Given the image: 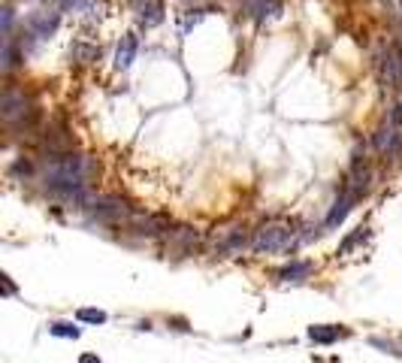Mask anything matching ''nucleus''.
I'll return each instance as SVG.
<instances>
[{"instance_id": "obj_1", "label": "nucleus", "mask_w": 402, "mask_h": 363, "mask_svg": "<svg viewBox=\"0 0 402 363\" xmlns=\"http://www.w3.org/2000/svg\"><path fill=\"white\" fill-rule=\"evenodd\" d=\"M97 176V160L88 158V155H55L46 160V170H43V179L46 185L58 191V194H67V197H76L88 188V182Z\"/></svg>"}, {"instance_id": "obj_2", "label": "nucleus", "mask_w": 402, "mask_h": 363, "mask_svg": "<svg viewBox=\"0 0 402 363\" xmlns=\"http://www.w3.org/2000/svg\"><path fill=\"white\" fill-rule=\"evenodd\" d=\"M294 246V230L285 221H269V224L254 230V239H251V248L257 255H278V251H287Z\"/></svg>"}, {"instance_id": "obj_3", "label": "nucleus", "mask_w": 402, "mask_h": 363, "mask_svg": "<svg viewBox=\"0 0 402 363\" xmlns=\"http://www.w3.org/2000/svg\"><path fill=\"white\" fill-rule=\"evenodd\" d=\"M375 148L381 151V155H399V148H402V127H396V125H381L378 127V134H375Z\"/></svg>"}, {"instance_id": "obj_4", "label": "nucleus", "mask_w": 402, "mask_h": 363, "mask_svg": "<svg viewBox=\"0 0 402 363\" xmlns=\"http://www.w3.org/2000/svg\"><path fill=\"white\" fill-rule=\"evenodd\" d=\"M27 113V97L18 94V91H6L4 100H0V115H4L6 125H13V121H22Z\"/></svg>"}, {"instance_id": "obj_5", "label": "nucleus", "mask_w": 402, "mask_h": 363, "mask_svg": "<svg viewBox=\"0 0 402 363\" xmlns=\"http://www.w3.org/2000/svg\"><path fill=\"white\" fill-rule=\"evenodd\" d=\"M58 13H52V9H37V13L27 15V27H31V34L37 37H52L58 30Z\"/></svg>"}, {"instance_id": "obj_6", "label": "nucleus", "mask_w": 402, "mask_h": 363, "mask_svg": "<svg viewBox=\"0 0 402 363\" xmlns=\"http://www.w3.org/2000/svg\"><path fill=\"white\" fill-rule=\"evenodd\" d=\"M354 203H357V197H354V194H348V191H342V197L336 200L333 209H330V215L324 218V227H327V230L339 227L342 221L348 218V212H351V206H354Z\"/></svg>"}, {"instance_id": "obj_7", "label": "nucleus", "mask_w": 402, "mask_h": 363, "mask_svg": "<svg viewBox=\"0 0 402 363\" xmlns=\"http://www.w3.org/2000/svg\"><path fill=\"white\" fill-rule=\"evenodd\" d=\"M136 52H139V39L134 34H124L115 52V70H127L136 60Z\"/></svg>"}, {"instance_id": "obj_8", "label": "nucleus", "mask_w": 402, "mask_h": 363, "mask_svg": "<svg viewBox=\"0 0 402 363\" xmlns=\"http://www.w3.org/2000/svg\"><path fill=\"white\" fill-rule=\"evenodd\" d=\"M339 336H345V330H339L333 324H315V327H309V339L318 342V345H333Z\"/></svg>"}, {"instance_id": "obj_9", "label": "nucleus", "mask_w": 402, "mask_h": 363, "mask_svg": "<svg viewBox=\"0 0 402 363\" xmlns=\"http://www.w3.org/2000/svg\"><path fill=\"white\" fill-rule=\"evenodd\" d=\"M309 272H311L309 260H294V264H287L285 269H278V279L281 281H303Z\"/></svg>"}, {"instance_id": "obj_10", "label": "nucleus", "mask_w": 402, "mask_h": 363, "mask_svg": "<svg viewBox=\"0 0 402 363\" xmlns=\"http://www.w3.org/2000/svg\"><path fill=\"white\" fill-rule=\"evenodd\" d=\"M48 333H52V336H61V339H79V327L70 324V321H52V324H48Z\"/></svg>"}, {"instance_id": "obj_11", "label": "nucleus", "mask_w": 402, "mask_h": 363, "mask_svg": "<svg viewBox=\"0 0 402 363\" xmlns=\"http://www.w3.org/2000/svg\"><path fill=\"white\" fill-rule=\"evenodd\" d=\"M76 318L85 321V324H106V312L103 309H79Z\"/></svg>"}, {"instance_id": "obj_12", "label": "nucleus", "mask_w": 402, "mask_h": 363, "mask_svg": "<svg viewBox=\"0 0 402 363\" xmlns=\"http://www.w3.org/2000/svg\"><path fill=\"white\" fill-rule=\"evenodd\" d=\"M363 236H366V230H363V227H360V230H357V234H351V236H348L345 242H342V255H348V251H351V248H354V246H357V242H360V239H363Z\"/></svg>"}, {"instance_id": "obj_13", "label": "nucleus", "mask_w": 402, "mask_h": 363, "mask_svg": "<svg viewBox=\"0 0 402 363\" xmlns=\"http://www.w3.org/2000/svg\"><path fill=\"white\" fill-rule=\"evenodd\" d=\"M4 291H6V297H9V294H15V285H13V279H9V276L4 279Z\"/></svg>"}, {"instance_id": "obj_14", "label": "nucleus", "mask_w": 402, "mask_h": 363, "mask_svg": "<svg viewBox=\"0 0 402 363\" xmlns=\"http://www.w3.org/2000/svg\"><path fill=\"white\" fill-rule=\"evenodd\" d=\"M79 363H103V360H100L97 355H82V357H79Z\"/></svg>"}]
</instances>
